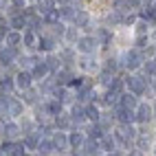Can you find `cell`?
<instances>
[{
  "label": "cell",
  "mask_w": 156,
  "mask_h": 156,
  "mask_svg": "<svg viewBox=\"0 0 156 156\" xmlns=\"http://www.w3.org/2000/svg\"><path fill=\"white\" fill-rule=\"evenodd\" d=\"M128 86L134 95H141V92H145V79L143 77H128Z\"/></svg>",
  "instance_id": "cell-1"
},
{
  "label": "cell",
  "mask_w": 156,
  "mask_h": 156,
  "mask_svg": "<svg viewBox=\"0 0 156 156\" xmlns=\"http://www.w3.org/2000/svg\"><path fill=\"white\" fill-rule=\"evenodd\" d=\"M2 150L9 156H24V145H20V143H5Z\"/></svg>",
  "instance_id": "cell-2"
},
{
  "label": "cell",
  "mask_w": 156,
  "mask_h": 156,
  "mask_svg": "<svg viewBox=\"0 0 156 156\" xmlns=\"http://www.w3.org/2000/svg\"><path fill=\"white\" fill-rule=\"evenodd\" d=\"M141 62H143V57H141L139 51H132V53L126 55V66H128V68H139Z\"/></svg>",
  "instance_id": "cell-3"
},
{
  "label": "cell",
  "mask_w": 156,
  "mask_h": 156,
  "mask_svg": "<svg viewBox=\"0 0 156 156\" xmlns=\"http://www.w3.org/2000/svg\"><path fill=\"white\" fill-rule=\"evenodd\" d=\"M95 46H97V42H95L92 37H81L79 42H77V48L81 51V53H92Z\"/></svg>",
  "instance_id": "cell-4"
},
{
  "label": "cell",
  "mask_w": 156,
  "mask_h": 156,
  "mask_svg": "<svg viewBox=\"0 0 156 156\" xmlns=\"http://www.w3.org/2000/svg\"><path fill=\"white\" fill-rule=\"evenodd\" d=\"M117 117H119V121H123V123H132L134 119H136V114H134L130 108H123V106H121V108L117 110Z\"/></svg>",
  "instance_id": "cell-5"
},
{
  "label": "cell",
  "mask_w": 156,
  "mask_h": 156,
  "mask_svg": "<svg viewBox=\"0 0 156 156\" xmlns=\"http://www.w3.org/2000/svg\"><path fill=\"white\" fill-rule=\"evenodd\" d=\"M152 117H154V114H152V108L147 106V103L139 106V112H136V119H139V121H143V123H145V121H150Z\"/></svg>",
  "instance_id": "cell-6"
},
{
  "label": "cell",
  "mask_w": 156,
  "mask_h": 156,
  "mask_svg": "<svg viewBox=\"0 0 156 156\" xmlns=\"http://www.w3.org/2000/svg\"><path fill=\"white\" fill-rule=\"evenodd\" d=\"M13 57H16V46H9L5 51H0V64H11Z\"/></svg>",
  "instance_id": "cell-7"
},
{
  "label": "cell",
  "mask_w": 156,
  "mask_h": 156,
  "mask_svg": "<svg viewBox=\"0 0 156 156\" xmlns=\"http://www.w3.org/2000/svg\"><path fill=\"white\" fill-rule=\"evenodd\" d=\"M68 143H70V141L64 136V134L57 132V134H55V139H53V147H55V150H66V147H68Z\"/></svg>",
  "instance_id": "cell-8"
},
{
  "label": "cell",
  "mask_w": 156,
  "mask_h": 156,
  "mask_svg": "<svg viewBox=\"0 0 156 156\" xmlns=\"http://www.w3.org/2000/svg\"><path fill=\"white\" fill-rule=\"evenodd\" d=\"M121 106L123 108H136V97H134V92L130 95V92H126V95H121Z\"/></svg>",
  "instance_id": "cell-9"
},
{
  "label": "cell",
  "mask_w": 156,
  "mask_h": 156,
  "mask_svg": "<svg viewBox=\"0 0 156 156\" xmlns=\"http://www.w3.org/2000/svg\"><path fill=\"white\" fill-rule=\"evenodd\" d=\"M114 145H117V139L110 136V134H103L101 136V147L103 150H114Z\"/></svg>",
  "instance_id": "cell-10"
},
{
  "label": "cell",
  "mask_w": 156,
  "mask_h": 156,
  "mask_svg": "<svg viewBox=\"0 0 156 156\" xmlns=\"http://www.w3.org/2000/svg\"><path fill=\"white\" fill-rule=\"evenodd\" d=\"M9 114H11V117H20V114H22V103L20 101H9Z\"/></svg>",
  "instance_id": "cell-11"
},
{
  "label": "cell",
  "mask_w": 156,
  "mask_h": 156,
  "mask_svg": "<svg viewBox=\"0 0 156 156\" xmlns=\"http://www.w3.org/2000/svg\"><path fill=\"white\" fill-rule=\"evenodd\" d=\"M73 20H75V24H77V27H84V29L88 27V13H86V11H77Z\"/></svg>",
  "instance_id": "cell-12"
},
{
  "label": "cell",
  "mask_w": 156,
  "mask_h": 156,
  "mask_svg": "<svg viewBox=\"0 0 156 156\" xmlns=\"http://www.w3.org/2000/svg\"><path fill=\"white\" fill-rule=\"evenodd\" d=\"M97 150H99V143H97V141H92V139H90V141L84 143V152H86L88 156H95Z\"/></svg>",
  "instance_id": "cell-13"
},
{
  "label": "cell",
  "mask_w": 156,
  "mask_h": 156,
  "mask_svg": "<svg viewBox=\"0 0 156 156\" xmlns=\"http://www.w3.org/2000/svg\"><path fill=\"white\" fill-rule=\"evenodd\" d=\"M37 152L42 154V156L51 154V152H53V141H40V145H37Z\"/></svg>",
  "instance_id": "cell-14"
},
{
  "label": "cell",
  "mask_w": 156,
  "mask_h": 156,
  "mask_svg": "<svg viewBox=\"0 0 156 156\" xmlns=\"http://www.w3.org/2000/svg\"><path fill=\"white\" fill-rule=\"evenodd\" d=\"M29 84H31V75L22 70V73L18 75V86H20V88H29Z\"/></svg>",
  "instance_id": "cell-15"
},
{
  "label": "cell",
  "mask_w": 156,
  "mask_h": 156,
  "mask_svg": "<svg viewBox=\"0 0 156 156\" xmlns=\"http://www.w3.org/2000/svg\"><path fill=\"white\" fill-rule=\"evenodd\" d=\"M46 73H48L46 62H44V64H42V62H37V64H35V68H33V75H35V77H44Z\"/></svg>",
  "instance_id": "cell-16"
},
{
  "label": "cell",
  "mask_w": 156,
  "mask_h": 156,
  "mask_svg": "<svg viewBox=\"0 0 156 156\" xmlns=\"http://www.w3.org/2000/svg\"><path fill=\"white\" fill-rule=\"evenodd\" d=\"M70 145H73V147H81V145H84V136H81V134L79 132H75V134H70Z\"/></svg>",
  "instance_id": "cell-17"
},
{
  "label": "cell",
  "mask_w": 156,
  "mask_h": 156,
  "mask_svg": "<svg viewBox=\"0 0 156 156\" xmlns=\"http://www.w3.org/2000/svg\"><path fill=\"white\" fill-rule=\"evenodd\" d=\"M24 145H27V147H31V150H37V145H40V141H37V134H29V136H27V141H24Z\"/></svg>",
  "instance_id": "cell-18"
},
{
  "label": "cell",
  "mask_w": 156,
  "mask_h": 156,
  "mask_svg": "<svg viewBox=\"0 0 156 156\" xmlns=\"http://www.w3.org/2000/svg\"><path fill=\"white\" fill-rule=\"evenodd\" d=\"M11 27H13L16 31H20V29H24V27H27V22H24V16H16V18L11 20Z\"/></svg>",
  "instance_id": "cell-19"
},
{
  "label": "cell",
  "mask_w": 156,
  "mask_h": 156,
  "mask_svg": "<svg viewBox=\"0 0 156 156\" xmlns=\"http://www.w3.org/2000/svg\"><path fill=\"white\" fill-rule=\"evenodd\" d=\"M53 46H55V42L51 37H42V40H40V48H42V51H53Z\"/></svg>",
  "instance_id": "cell-20"
},
{
  "label": "cell",
  "mask_w": 156,
  "mask_h": 156,
  "mask_svg": "<svg viewBox=\"0 0 156 156\" xmlns=\"http://www.w3.org/2000/svg\"><path fill=\"white\" fill-rule=\"evenodd\" d=\"M5 132H7V136L13 139V136H18V134H20V128L16 126V123H9V126L5 128Z\"/></svg>",
  "instance_id": "cell-21"
},
{
  "label": "cell",
  "mask_w": 156,
  "mask_h": 156,
  "mask_svg": "<svg viewBox=\"0 0 156 156\" xmlns=\"http://www.w3.org/2000/svg\"><path fill=\"white\" fill-rule=\"evenodd\" d=\"M0 90H2V92H11V90H13V81L9 79V77L2 79V81H0Z\"/></svg>",
  "instance_id": "cell-22"
},
{
  "label": "cell",
  "mask_w": 156,
  "mask_h": 156,
  "mask_svg": "<svg viewBox=\"0 0 156 156\" xmlns=\"http://www.w3.org/2000/svg\"><path fill=\"white\" fill-rule=\"evenodd\" d=\"M57 20H59V9H57V11H55V9H51V11L46 13V22H51V24H55Z\"/></svg>",
  "instance_id": "cell-23"
},
{
  "label": "cell",
  "mask_w": 156,
  "mask_h": 156,
  "mask_svg": "<svg viewBox=\"0 0 156 156\" xmlns=\"http://www.w3.org/2000/svg\"><path fill=\"white\" fill-rule=\"evenodd\" d=\"M79 64H81V68H84V70H95V62H92L90 57H84Z\"/></svg>",
  "instance_id": "cell-24"
},
{
  "label": "cell",
  "mask_w": 156,
  "mask_h": 156,
  "mask_svg": "<svg viewBox=\"0 0 156 156\" xmlns=\"http://www.w3.org/2000/svg\"><path fill=\"white\" fill-rule=\"evenodd\" d=\"M51 9H53V0H40V11L48 13Z\"/></svg>",
  "instance_id": "cell-25"
},
{
  "label": "cell",
  "mask_w": 156,
  "mask_h": 156,
  "mask_svg": "<svg viewBox=\"0 0 156 156\" xmlns=\"http://www.w3.org/2000/svg\"><path fill=\"white\" fill-rule=\"evenodd\" d=\"M9 101L7 97H0V114H9Z\"/></svg>",
  "instance_id": "cell-26"
},
{
  "label": "cell",
  "mask_w": 156,
  "mask_h": 156,
  "mask_svg": "<svg viewBox=\"0 0 156 156\" xmlns=\"http://www.w3.org/2000/svg\"><path fill=\"white\" fill-rule=\"evenodd\" d=\"M73 77H70V73H57V84H68V81H70Z\"/></svg>",
  "instance_id": "cell-27"
},
{
  "label": "cell",
  "mask_w": 156,
  "mask_h": 156,
  "mask_svg": "<svg viewBox=\"0 0 156 156\" xmlns=\"http://www.w3.org/2000/svg\"><path fill=\"white\" fill-rule=\"evenodd\" d=\"M7 42L11 44V46H16V44L20 42V33H16V31H11V33L7 35Z\"/></svg>",
  "instance_id": "cell-28"
},
{
  "label": "cell",
  "mask_w": 156,
  "mask_h": 156,
  "mask_svg": "<svg viewBox=\"0 0 156 156\" xmlns=\"http://www.w3.org/2000/svg\"><path fill=\"white\" fill-rule=\"evenodd\" d=\"M35 97H37L35 90H27V92H24V101H27V103H35Z\"/></svg>",
  "instance_id": "cell-29"
},
{
  "label": "cell",
  "mask_w": 156,
  "mask_h": 156,
  "mask_svg": "<svg viewBox=\"0 0 156 156\" xmlns=\"http://www.w3.org/2000/svg\"><path fill=\"white\" fill-rule=\"evenodd\" d=\"M86 117H88V119H92V121H97V119H99V110L90 106V108L86 110Z\"/></svg>",
  "instance_id": "cell-30"
},
{
  "label": "cell",
  "mask_w": 156,
  "mask_h": 156,
  "mask_svg": "<svg viewBox=\"0 0 156 156\" xmlns=\"http://www.w3.org/2000/svg\"><path fill=\"white\" fill-rule=\"evenodd\" d=\"M35 42H37V40H35L33 33H27L24 35V46H35Z\"/></svg>",
  "instance_id": "cell-31"
},
{
  "label": "cell",
  "mask_w": 156,
  "mask_h": 156,
  "mask_svg": "<svg viewBox=\"0 0 156 156\" xmlns=\"http://www.w3.org/2000/svg\"><path fill=\"white\" fill-rule=\"evenodd\" d=\"M35 64H37L35 57H24L22 59V66H27V68H35Z\"/></svg>",
  "instance_id": "cell-32"
},
{
  "label": "cell",
  "mask_w": 156,
  "mask_h": 156,
  "mask_svg": "<svg viewBox=\"0 0 156 156\" xmlns=\"http://www.w3.org/2000/svg\"><path fill=\"white\" fill-rule=\"evenodd\" d=\"M147 147H150V136L143 134V136L139 139V150H147Z\"/></svg>",
  "instance_id": "cell-33"
},
{
  "label": "cell",
  "mask_w": 156,
  "mask_h": 156,
  "mask_svg": "<svg viewBox=\"0 0 156 156\" xmlns=\"http://www.w3.org/2000/svg\"><path fill=\"white\" fill-rule=\"evenodd\" d=\"M145 70H147L150 75H156V59H150L147 64H145Z\"/></svg>",
  "instance_id": "cell-34"
},
{
  "label": "cell",
  "mask_w": 156,
  "mask_h": 156,
  "mask_svg": "<svg viewBox=\"0 0 156 156\" xmlns=\"http://www.w3.org/2000/svg\"><path fill=\"white\" fill-rule=\"evenodd\" d=\"M99 40H101L103 44H108V42H110V33H108L106 29H99Z\"/></svg>",
  "instance_id": "cell-35"
},
{
  "label": "cell",
  "mask_w": 156,
  "mask_h": 156,
  "mask_svg": "<svg viewBox=\"0 0 156 156\" xmlns=\"http://www.w3.org/2000/svg\"><path fill=\"white\" fill-rule=\"evenodd\" d=\"M57 64H59V62H57V57H53V55H51V57L46 59V66H48V70H55V68H57Z\"/></svg>",
  "instance_id": "cell-36"
},
{
  "label": "cell",
  "mask_w": 156,
  "mask_h": 156,
  "mask_svg": "<svg viewBox=\"0 0 156 156\" xmlns=\"http://www.w3.org/2000/svg\"><path fill=\"white\" fill-rule=\"evenodd\" d=\"M59 16H62V18H75V13H73V9H70V7L59 9Z\"/></svg>",
  "instance_id": "cell-37"
},
{
  "label": "cell",
  "mask_w": 156,
  "mask_h": 156,
  "mask_svg": "<svg viewBox=\"0 0 156 156\" xmlns=\"http://www.w3.org/2000/svg\"><path fill=\"white\" fill-rule=\"evenodd\" d=\"M66 37L70 40V42H75V40H77V29H68L66 31Z\"/></svg>",
  "instance_id": "cell-38"
},
{
  "label": "cell",
  "mask_w": 156,
  "mask_h": 156,
  "mask_svg": "<svg viewBox=\"0 0 156 156\" xmlns=\"http://www.w3.org/2000/svg\"><path fill=\"white\" fill-rule=\"evenodd\" d=\"M90 136H92V139H95V136L99 139V136H101V128H99V126H92V128H90Z\"/></svg>",
  "instance_id": "cell-39"
},
{
  "label": "cell",
  "mask_w": 156,
  "mask_h": 156,
  "mask_svg": "<svg viewBox=\"0 0 156 156\" xmlns=\"http://www.w3.org/2000/svg\"><path fill=\"white\" fill-rule=\"evenodd\" d=\"M68 123H70V121H68L66 117H57V126H59V128H66Z\"/></svg>",
  "instance_id": "cell-40"
},
{
  "label": "cell",
  "mask_w": 156,
  "mask_h": 156,
  "mask_svg": "<svg viewBox=\"0 0 156 156\" xmlns=\"http://www.w3.org/2000/svg\"><path fill=\"white\" fill-rule=\"evenodd\" d=\"M106 70H117V62H114V59H108V66H106Z\"/></svg>",
  "instance_id": "cell-41"
},
{
  "label": "cell",
  "mask_w": 156,
  "mask_h": 156,
  "mask_svg": "<svg viewBox=\"0 0 156 156\" xmlns=\"http://www.w3.org/2000/svg\"><path fill=\"white\" fill-rule=\"evenodd\" d=\"M62 57H64L66 62H70L73 59V51H62Z\"/></svg>",
  "instance_id": "cell-42"
},
{
  "label": "cell",
  "mask_w": 156,
  "mask_h": 156,
  "mask_svg": "<svg viewBox=\"0 0 156 156\" xmlns=\"http://www.w3.org/2000/svg\"><path fill=\"white\" fill-rule=\"evenodd\" d=\"M13 5H16V7H22V5H24V0H13Z\"/></svg>",
  "instance_id": "cell-43"
},
{
  "label": "cell",
  "mask_w": 156,
  "mask_h": 156,
  "mask_svg": "<svg viewBox=\"0 0 156 156\" xmlns=\"http://www.w3.org/2000/svg\"><path fill=\"white\" fill-rule=\"evenodd\" d=\"M7 7V0H0V9H5Z\"/></svg>",
  "instance_id": "cell-44"
},
{
  "label": "cell",
  "mask_w": 156,
  "mask_h": 156,
  "mask_svg": "<svg viewBox=\"0 0 156 156\" xmlns=\"http://www.w3.org/2000/svg\"><path fill=\"white\" fill-rule=\"evenodd\" d=\"M0 156H9V154H7V152H5V150H0Z\"/></svg>",
  "instance_id": "cell-45"
},
{
  "label": "cell",
  "mask_w": 156,
  "mask_h": 156,
  "mask_svg": "<svg viewBox=\"0 0 156 156\" xmlns=\"http://www.w3.org/2000/svg\"><path fill=\"white\" fill-rule=\"evenodd\" d=\"M132 156H141V154H139V152H134V154H132Z\"/></svg>",
  "instance_id": "cell-46"
},
{
  "label": "cell",
  "mask_w": 156,
  "mask_h": 156,
  "mask_svg": "<svg viewBox=\"0 0 156 156\" xmlns=\"http://www.w3.org/2000/svg\"><path fill=\"white\" fill-rule=\"evenodd\" d=\"M57 2H68V0H57Z\"/></svg>",
  "instance_id": "cell-47"
},
{
  "label": "cell",
  "mask_w": 156,
  "mask_h": 156,
  "mask_svg": "<svg viewBox=\"0 0 156 156\" xmlns=\"http://www.w3.org/2000/svg\"><path fill=\"white\" fill-rule=\"evenodd\" d=\"M2 35H5V33H0V42H2Z\"/></svg>",
  "instance_id": "cell-48"
},
{
  "label": "cell",
  "mask_w": 156,
  "mask_h": 156,
  "mask_svg": "<svg viewBox=\"0 0 156 156\" xmlns=\"http://www.w3.org/2000/svg\"><path fill=\"white\" fill-rule=\"evenodd\" d=\"M154 112H156V108H154ZM154 117H156V114H154Z\"/></svg>",
  "instance_id": "cell-49"
}]
</instances>
